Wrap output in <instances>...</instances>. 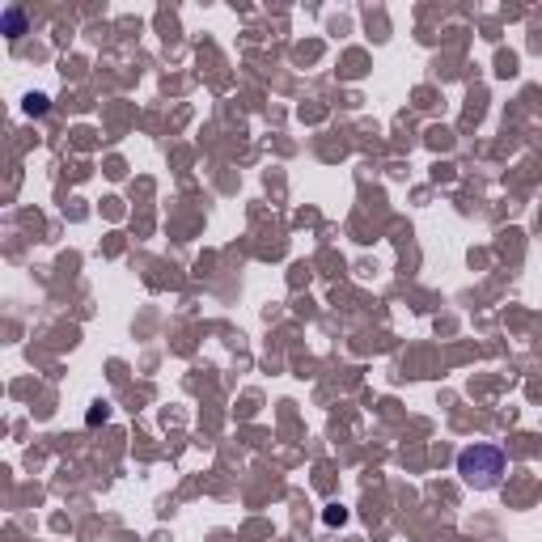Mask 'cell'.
Returning a JSON list of instances; mask_svg holds the SVG:
<instances>
[{"label":"cell","instance_id":"obj_1","mask_svg":"<svg viewBox=\"0 0 542 542\" xmlns=\"http://www.w3.org/2000/svg\"><path fill=\"white\" fill-rule=\"evenodd\" d=\"M505 471H509V458H505L500 445H471V449L458 454V475H462L475 492L496 488V483L505 479Z\"/></svg>","mask_w":542,"mask_h":542},{"label":"cell","instance_id":"obj_2","mask_svg":"<svg viewBox=\"0 0 542 542\" xmlns=\"http://www.w3.org/2000/svg\"><path fill=\"white\" fill-rule=\"evenodd\" d=\"M0 21H4V34H8V38H21V34H25V13H21L17 4H8V8L0 13Z\"/></svg>","mask_w":542,"mask_h":542},{"label":"cell","instance_id":"obj_3","mask_svg":"<svg viewBox=\"0 0 542 542\" xmlns=\"http://www.w3.org/2000/svg\"><path fill=\"white\" fill-rule=\"evenodd\" d=\"M42 110H47V98H42V93L25 98V114H42Z\"/></svg>","mask_w":542,"mask_h":542},{"label":"cell","instance_id":"obj_4","mask_svg":"<svg viewBox=\"0 0 542 542\" xmlns=\"http://www.w3.org/2000/svg\"><path fill=\"white\" fill-rule=\"evenodd\" d=\"M322 522H326V526H343V522H348V513L335 505V509H326V513H322Z\"/></svg>","mask_w":542,"mask_h":542}]
</instances>
